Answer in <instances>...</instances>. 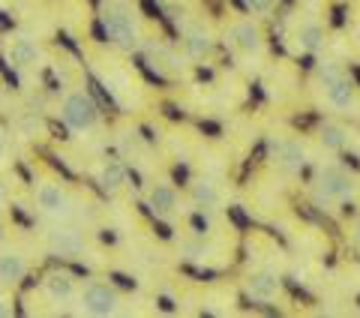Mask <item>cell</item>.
<instances>
[{
  "mask_svg": "<svg viewBox=\"0 0 360 318\" xmlns=\"http://www.w3.org/2000/svg\"><path fill=\"white\" fill-rule=\"evenodd\" d=\"M246 6H250L252 15H267L276 6V0H246Z\"/></svg>",
  "mask_w": 360,
  "mask_h": 318,
  "instance_id": "21",
  "label": "cell"
},
{
  "mask_svg": "<svg viewBox=\"0 0 360 318\" xmlns=\"http://www.w3.org/2000/svg\"><path fill=\"white\" fill-rule=\"evenodd\" d=\"M4 54L15 70H30L42 61V45L27 33H9L4 39Z\"/></svg>",
  "mask_w": 360,
  "mask_h": 318,
  "instance_id": "7",
  "label": "cell"
},
{
  "mask_svg": "<svg viewBox=\"0 0 360 318\" xmlns=\"http://www.w3.org/2000/svg\"><path fill=\"white\" fill-rule=\"evenodd\" d=\"M60 120L66 129H72L78 135L84 132H94L103 120V111H99L96 99L87 94V90H70L63 99H60Z\"/></svg>",
  "mask_w": 360,
  "mask_h": 318,
  "instance_id": "2",
  "label": "cell"
},
{
  "mask_svg": "<svg viewBox=\"0 0 360 318\" xmlns=\"http://www.w3.org/2000/svg\"><path fill=\"white\" fill-rule=\"evenodd\" d=\"M96 184L103 186L108 196H115V192H120L123 184H127V165L117 163V159H105V163L96 168Z\"/></svg>",
  "mask_w": 360,
  "mask_h": 318,
  "instance_id": "15",
  "label": "cell"
},
{
  "mask_svg": "<svg viewBox=\"0 0 360 318\" xmlns=\"http://www.w3.org/2000/svg\"><path fill=\"white\" fill-rule=\"evenodd\" d=\"M30 261L18 249H0V288H13L27 276Z\"/></svg>",
  "mask_w": 360,
  "mask_h": 318,
  "instance_id": "11",
  "label": "cell"
},
{
  "mask_svg": "<svg viewBox=\"0 0 360 318\" xmlns=\"http://www.w3.org/2000/svg\"><path fill=\"white\" fill-rule=\"evenodd\" d=\"M319 141H321L324 151H342V147L348 144V132L340 127V123H321Z\"/></svg>",
  "mask_w": 360,
  "mask_h": 318,
  "instance_id": "19",
  "label": "cell"
},
{
  "mask_svg": "<svg viewBox=\"0 0 360 318\" xmlns=\"http://www.w3.org/2000/svg\"><path fill=\"white\" fill-rule=\"evenodd\" d=\"M319 84L324 90V99H328V106L336 108V111H352L354 108V84L348 82V75L340 70L336 63H324L319 70Z\"/></svg>",
  "mask_w": 360,
  "mask_h": 318,
  "instance_id": "5",
  "label": "cell"
},
{
  "mask_svg": "<svg viewBox=\"0 0 360 318\" xmlns=\"http://www.w3.org/2000/svg\"><path fill=\"white\" fill-rule=\"evenodd\" d=\"M189 198H193L195 208L213 210L222 204V189H219V184H213V180H198V184H193V189H189Z\"/></svg>",
  "mask_w": 360,
  "mask_h": 318,
  "instance_id": "16",
  "label": "cell"
},
{
  "mask_svg": "<svg viewBox=\"0 0 360 318\" xmlns=\"http://www.w3.org/2000/svg\"><path fill=\"white\" fill-rule=\"evenodd\" d=\"M283 286H279L276 274H267V270H255V274L246 276V294L252 300H276Z\"/></svg>",
  "mask_w": 360,
  "mask_h": 318,
  "instance_id": "13",
  "label": "cell"
},
{
  "mask_svg": "<svg viewBox=\"0 0 360 318\" xmlns=\"http://www.w3.org/2000/svg\"><path fill=\"white\" fill-rule=\"evenodd\" d=\"M6 151H9V144H6V135H4V129H0V159L6 156Z\"/></svg>",
  "mask_w": 360,
  "mask_h": 318,
  "instance_id": "24",
  "label": "cell"
},
{
  "mask_svg": "<svg viewBox=\"0 0 360 318\" xmlns=\"http://www.w3.org/2000/svg\"><path fill=\"white\" fill-rule=\"evenodd\" d=\"M352 196H354V180L348 177V172H342L340 165L319 168V177H315V198L330 204V201H345Z\"/></svg>",
  "mask_w": 360,
  "mask_h": 318,
  "instance_id": "6",
  "label": "cell"
},
{
  "mask_svg": "<svg viewBox=\"0 0 360 318\" xmlns=\"http://www.w3.org/2000/svg\"><path fill=\"white\" fill-rule=\"evenodd\" d=\"M354 243H357V249H360V222L354 225Z\"/></svg>",
  "mask_w": 360,
  "mask_h": 318,
  "instance_id": "25",
  "label": "cell"
},
{
  "mask_svg": "<svg viewBox=\"0 0 360 318\" xmlns=\"http://www.w3.org/2000/svg\"><path fill=\"white\" fill-rule=\"evenodd\" d=\"M42 291L45 298L58 306H70L75 303V294H78V282L72 274H49L42 279Z\"/></svg>",
  "mask_w": 360,
  "mask_h": 318,
  "instance_id": "10",
  "label": "cell"
},
{
  "mask_svg": "<svg viewBox=\"0 0 360 318\" xmlns=\"http://www.w3.org/2000/svg\"><path fill=\"white\" fill-rule=\"evenodd\" d=\"M33 204L42 217H49L51 222H66L75 213V198L72 192L63 184H54V180H42L33 189Z\"/></svg>",
  "mask_w": 360,
  "mask_h": 318,
  "instance_id": "4",
  "label": "cell"
},
{
  "mask_svg": "<svg viewBox=\"0 0 360 318\" xmlns=\"http://www.w3.org/2000/svg\"><path fill=\"white\" fill-rule=\"evenodd\" d=\"M45 243H49L51 253L60 255V258H75V255H82L87 249L84 231L75 229V225H66V222H58L54 229H49V234H45Z\"/></svg>",
  "mask_w": 360,
  "mask_h": 318,
  "instance_id": "8",
  "label": "cell"
},
{
  "mask_svg": "<svg viewBox=\"0 0 360 318\" xmlns=\"http://www.w3.org/2000/svg\"><path fill=\"white\" fill-rule=\"evenodd\" d=\"M103 30H105L108 42L117 45V49H135L141 39L139 15H135L132 6L123 4V0H111L103 9Z\"/></svg>",
  "mask_w": 360,
  "mask_h": 318,
  "instance_id": "1",
  "label": "cell"
},
{
  "mask_svg": "<svg viewBox=\"0 0 360 318\" xmlns=\"http://www.w3.org/2000/svg\"><path fill=\"white\" fill-rule=\"evenodd\" d=\"M276 163L283 165L288 174H297L300 168L307 165V147H303V141H297V139L279 141V147H276Z\"/></svg>",
  "mask_w": 360,
  "mask_h": 318,
  "instance_id": "14",
  "label": "cell"
},
{
  "mask_svg": "<svg viewBox=\"0 0 360 318\" xmlns=\"http://www.w3.org/2000/svg\"><path fill=\"white\" fill-rule=\"evenodd\" d=\"M300 4H307V6H312V4H319V0H300Z\"/></svg>",
  "mask_w": 360,
  "mask_h": 318,
  "instance_id": "26",
  "label": "cell"
},
{
  "mask_svg": "<svg viewBox=\"0 0 360 318\" xmlns=\"http://www.w3.org/2000/svg\"><path fill=\"white\" fill-rule=\"evenodd\" d=\"M229 42L240 54H262L264 51V33L258 27V21L252 18H238L229 27Z\"/></svg>",
  "mask_w": 360,
  "mask_h": 318,
  "instance_id": "9",
  "label": "cell"
},
{
  "mask_svg": "<svg viewBox=\"0 0 360 318\" xmlns=\"http://www.w3.org/2000/svg\"><path fill=\"white\" fill-rule=\"evenodd\" d=\"M184 54L186 58H193V61H205L207 54L213 51V37H210V30L201 25V21H193L186 30H184Z\"/></svg>",
  "mask_w": 360,
  "mask_h": 318,
  "instance_id": "12",
  "label": "cell"
},
{
  "mask_svg": "<svg viewBox=\"0 0 360 318\" xmlns=\"http://www.w3.org/2000/svg\"><path fill=\"white\" fill-rule=\"evenodd\" d=\"M295 42L300 45L303 51H319L324 42V30L315 18H303L300 25L295 27Z\"/></svg>",
  "mask_w": 360,
  "mask_h": 318,
  "instance_id": "17",
  "label": "cell"
},
{
  "mask_svg": "<svg viewBox=\"0 0 360 318\" xmlns=\"http://www.w3.org/2000/svg\"><path fill=\"white\" fill-rule=\"evenodd\" d=\"M184 253H186V258H193V261H205L210 255V249H207L205 241H186L184 243Z\"/></svg>",
  "mask_w": 360,
  "mask_h": 318,
  "instance_id": "20",
  "label": "cell"
},
{
  "mask_svg": "<svg viewBox=\"0 0 360 318\" xmlns=\"http://www.w3.org/2000/svg\"><path fill=\"white\" fill-rule=\"evenodd\" d=\"M75 303L82 312L96 315V318H108L120 312V294L105 279H87L84 286H78Z\"/></svg>",
  "mask_w": 360,
  "mask_h": 318,
  "instance_id": "3",
  "label": "cell"
},
{
  "mask_svg": "<svg viewBox=\"0 0 360 318\" xmlns=\"http://www.w3.org/2000/svg\"><path fill=\"white\" fill-rule=\"evenodd\" d=\"M6 204H9V186H6V180L0 177V210H4Z\"/></svg>",
  "mask_w": 360,
  "mask_h": 318,
  "instance_id": "22",
  "label": "cell"
},
{
  "mask_svg": "<svg viewBox=\"0 0 360 318\" xmlns=\"http://www.w3.org/2000/svg\"><path fill=\"white\" fill-rule=\"evenodd\" d=\"M13 312V303H9L6 294H0V315H9Z\"/></svg>",
  "mask_w": 360,
  "mask_h": 318,
  "instance_id": "23",
  "label": "cell"
},
{
  "mask_svg": "<svg viewBox=\"0 0 360 318\" xmlns=\"http://www.w3.org/2000/svg\"><path fill=\"white\" fill-rule=\"evenodd\" d=\"M148 204H150V210L156 213V217H172V213L177 210V192L172 186H165V184H156L150 189V196H148Z\"/></svg>",
  "mask_w": 360,
  "mask_h": 318,
  "instance_id": "18",
  "label": "cell"
}]
</instances>
